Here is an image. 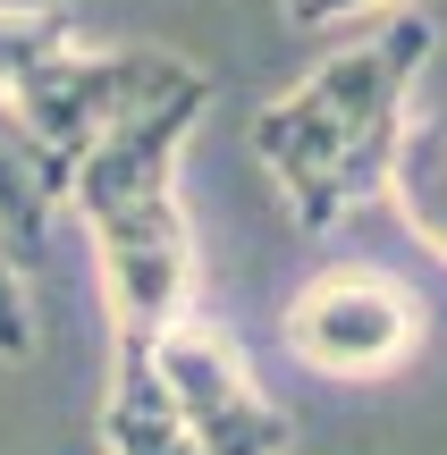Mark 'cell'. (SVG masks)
Wrapping results in <instances>:
<instances>
[{
    "mask_svg": "<svg viewBox=\"0 0 447 455\" xmlns=\"http://www.w3.org/2000/svg\"><path fill=\"white\" fill-rule=\"evenodd\" d=\"M431 43H439L431 17H388L371 43L321 60L287 101H270L253 118V152L279 178L304 236H330L355 203H371L388 186V152L405 135V93H414Z\"/></svg>",
    "mask_w": 447,
    "mask_h": 455,
    "instance_id": "6da1fadb",
    "label": "cell"
},
{
    "mask_svg": "<svg viewBox=\"0 0 447 455\" xmlns=\"http://www.w3.org/2000/svg\"><path fill=\"white\" fill-rule=\"evenodd\" d=\"M203 101H212V76L135 110L68 169V203L93 220V244H101L110 338H161L195 304V253H186V212H178V135L203 118Z\"/></svg>",
    "mask_w": 447,
    "mask_h": 455,
    "instance_id": "7a4b0ae2",
    "label": "cell"
},
{
    "mask_svg": "<svg viewBox=\"0 0 447 455\" xmlns=\"http://www.w3.org/2000/svg\"><path fill=\"white\" fill-rule=\"evenodd\" d=\"M195 76H203V68L178 60V51H76V43H68V51H51V60H34L0 101L17 110V127H26L34 144L60 161V178H68L110 127H127L135 110L169 101L178 84H195Z\"/></svg>",
    "mask_w": 447,
    "mask_h": 455,
    "instance_id": "3957f363",
    "label": "cell"
},
{
    "mask_svg": "<svg viewBox=\"0 0 447 455\" xmlns=\"http://www.w3.org/2000/svg\"><path fill=\"white\" fill-rule=\"evenodd\" d=\"M152 371H161L169 413L186 422V439L203 455H287L296 447V422L262 396L253 363L236 355V338L212 321V312L186 304L178 321L152 338Z\"/></svg>",
    "mask_w": 447,
    "mask_h": 455,
    "instance_id": "277c9868",
    "label": "cell"
},
{
    "mask_svg": "<svg viewBox=\"0 0 447 455\" xmlns=\"http://www.w3.org/2000/svg\"><path fill=\"white\" fill-rule=\"evenodd\" d=\"M422 338V312L414 295L397 287L388 270H321L313 287L287 304V346L296 363L330 379H380L414 355Z\"/></svg>",
    "mask_w": 447,
    "mask_h": 455,
    "instance_id": "5b68a950",
    "label": "cell"
},
{
    "mask_svg": "<svg viewBox=\"0 0 447 455\" xmlns=\"http://www.w3.org/2000/svg\"><path fill=\"white\" fill-rule=\"evenodd\" d=\"M68 203V178L60 161H51L43 144H34L26 127H17V110L0 101V261L17 270V287L34 278V261H43L51 244V212Z\"/></svg>",
    "mask_w": 447,
    "mask_h": 455,
    "instance_id": "8992f818",
    "label": "cell"
},
{
    "mask_svg": "<svg viewBox=\"0 0 447 455\" xmlns=\"http://www.w3.org/2000/svg\"><path fill=\"white\" fill-rule=\"evenodd\" d=\"M101 439L110 455H203L186 422L169 413L161 371H152V338H110V388H101Z\"/></svg>",
    "mask_w": 447,
    "mask_h": 455,
    "instance_id": "52a82bcc",
    "label": "cell"
},
{
    "mask_svg": "<svg viewBox=\"0 0 447 455\" xmlns=\"http://www.w3.org/2000/svg\"><path fill=\"white\" fill-rule=\"evenodd\" d=\"M388 186H397L405 220L447 253V118H414L388 152Z\"/></svg>",
    "mask_w": 447,
    "mask_h": 455,
    "instance_id": "ba28073f",
    "label": "cell"
},
{
    "mask_svg": "<svg viewBox=\"0 0 447 455\" xmlns=\"http://www.w3.org/2000/svg\"><path fill=\"white\" fill-rule=\"evenodd\" d=\"M51 51H68V17L60 9H0V93L34 60H51Z\"/></svg>",
    "mask_w": 447,
    "mask_h": 455,
    "instance_id": "9c48e42d",
    "label": "cell"
},
{
    "mask_svg": "<svg viewBox=\"0 0 447 455\" xmlns=\"http://www.w3.org/2000/svg\"><path fill=\"white\" fill-rule=\"evenodd\" d=\"M355 9H414V0H287L296 26H330V17H355Z\"/></svg>",
    "mask_w": 447,
    "mask_h": 455,
    "instance_id": "30bf717a",
    "label": "cell"
}]
</instances>
